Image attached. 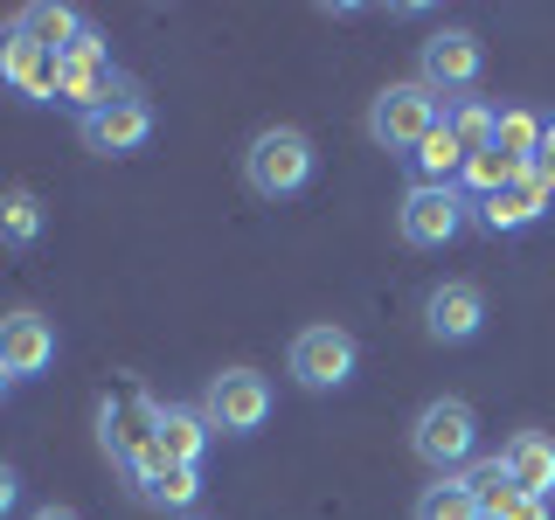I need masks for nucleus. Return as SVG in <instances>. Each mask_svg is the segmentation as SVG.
<instances>
[{"label":"nucleus","mask_w":555,"mask_h":520,"mask_svg":"<svg viewBox=\"0 0 555 520\" xmlns=\"http://www.w3.org/2000/svg\"><path fill=\"white\" fill-rule=\"evenodd\" d=\"M312 173H320V146H312L299 126H264V132H250V146H243V187H250L257 202L306 195Z\"/></svg>","instance_id":"f257e3e1"},{"label":"nucleus","mask_w":555,"mask_h":520,"mask_svg":"<svg viewBox=\"0 0 555 520\" xmlns=\"http://www.w3.org/2000/svg\"><path fill=\"white\" fill-rule=\"evenodd\" d=\"M410 451H416V465H430L438 479H459L465 465L479 458V410L465 403V395H430V403L410 416Z\"/></svg>","instance_id":"f03ea898"},{"label":"nucleus","mask_w":555,"mask_h":520,"mask_svg":"<svg viewBox=\"0 0 555 520\" xmlns=\"http://www.w3.org/2000/svg\"><path fill=\"white\" fill-rule=\"evenodd\" d=\"M354 368H361V340L347 334V326H334V320L299 326V334H292V347H285V375L299 381L306 395L347 389V381H354Z\"/></svg>","instance_id":"7ed1b4c3"},{"label":"nucleus","mask_w":555,"mask_h":520,"mask_svg":"<svg viewBox=\"0 0 555 520\" xmlns=\"http://www.w3.org/2000/svg\"><path fill=\"white\" fill-rule=\"evenodd\" d=\"M479 77H486V42H479L473 28L438 22L424 42H416V83H424V91H438L444 104L451 98H473Z\"/></svg>","instance_id":"20e7f679"},{"label":"nucleus","mask_w":555,"mask_h":520,"mask_svg":"<svg viewBox=\"0 0 555 520\" xmlns=\"http://www.w3.org/2000/svg\"><path fill=\"white\" fill-rule=\"evenodd\" d=\"M444 126V98L438 91H424L416 77H403V83H382L375 91V104H369V139L382 153H416V139L424 132H438Z\"/></svg>","instance_id":"39448f33"},{"label":"nucleus","mask_w":555,"mask_h":520,"mask_svg":"<svg viewBox=\"0 0 555 520\" xmlns=\"http://www.w3.org/2000/svg\"><path fill=\"white\" fill-rule=\"evenodd\" d=\"M195 410L208 416L216 438H257V430L271 424V375L243 368V361H236V368H216Z\"/></svg>","instance_id":"423d86ee"},{"label":"nucleus","mask_w":555,"mask_h":520,"mask_svg":"<svg viewBox=\"0 0 555 520\" xmlns=\"http://www.w3.org/2000/svg\"><path fill=\"white\" fill-rule=\"evenodd\" d=\"M465 230H473V195L465 187H403V202H396V236L410 250H444Z\"/></svg>","instance_id":"0eeeda50"},{"label":"nucleus","mask_w":555,"mask_h":520,"mask_svg":"<svg viewBox=\"0 0 555 520\" xmlns=\"http://www.w3.org/2000/svg\"><path fill=\"white\" fill-rule=\"evenodd\" d=\"M63 56H49L22 22H0V91H14L22 104H56Z\"/></svg>","instance_id":"6e6552de"},{"label":"nucleus","mask_w":555,"mask_h":520,"mask_svg":"<svg viewBox=\"0 0 555 520\" xmlns=\"http://www.w3.org/2000/svg\"><path fill=\"white\" fill-rule=\"evenodd\" d=\"M153 132H160V112H153L146 91H126L118 104H104V112L77 118V139H83L91 153H104V160H126V153H139Z\"/></svg>","instance_id":"1a4fd4ad"},{"label":"nucleus","mask_w":555,"mask_h":520,"mask_svg":"<svg viewBox=\"0 0 555 520\" xmlns=\"http://www.w3.org/2000/svg\"><path fill=\"white\" fill-rule=\"evenodd\" d=\"M486 334V291L473 277H444L424 291V340L430 347H473Z\"/></svg>","instance_id":"9d476101"},{"label":"nucleus","mask_w":555,"mask_h":520,"mask_svg":"<svg viewBox=\"0 0 555 520\" xmlns=\"http://www.w3.org/2000/svg\"><path fill=\"white\" fill-rule=\"evenodd\" d=\"M56 320L49 312H35V306H22V312H8L0 320V368H8L14 381H42L49 368H56Z\"/></svg>","instance_id":"9b49d317"},{"label":"nucleus","mask_w":555,"mask_h":520,"mask_svg":"<svg viewBox=\"0 0 555 520\" xmlns=\"http://www.w3.org/2000/svg\"><path fill=\"white\" fill-rule=\"evenodd\" d=\"M126 91H139V83L112 56H69L63 63V83H56V104H69L77 118H91V112H104V104H118Z\"/></svg>","instance_id":"f8f14e48"},{"label":"nucleus","mask_w":555,"mask_h":520,"mask_svg":"<svg viewBox=\"0 0 555 520\" xmlns=\"http://www.w3.org/2000/svg\"><path fill=\"white\" fill-rule=\"evenodd\" d=\"M146 430H153V444H160L167 465H195V472L208 458V438H216L195 403H146Z\"/></svg>","instance_id":"ddd939ff"},{"label":"nucleus","mask_w":555,"mask_h":520,"mask_svg":"<svg viewBox=\"0 0 555 520\" xmlns=\"http://www.w3.org/2000/svg\"><path fill=\"white\" fill-rule=\"evenodd\" d=\"M548 208H555V195H548L542 181H534V173H520L514 187H500V195L473 202V222H479L486 236H520V230H534Z\"/></svg>","instance_id":"4468645a"},{"label":"nucleus","mask_w":555,"mask_h":520,"mask_svg":"<svg viewBox=\"0 0 555 520\" xmlns=\"http://www.w3.org/2000/svg\"><path fill=\"white\" fill-rule=\"evenodd\" d=\"M500 465H507L514 493H534V499L555 493V438L548 430H514V438L500 444Z\"/></svg>","instance_id":"2eb2a0df"},{"label":"nucleus","mask_w":555,"mask_h":520,"mask_svg":"<svg viewBox=\"0 0 555 520\" xmlns=\"http://www.w3.org/2000/svg\"><path fill=\"white\" fill-rule=\"evenodd\" d=\"M14 22H22V28L35 35V42L49 49V56H69V49H77L83 35H91V14L63 8V0H35V8H22Z\"/></svg>","instance_id":"dca6fc26"},{"label":"nucleus","mask_w":555,"mask_h":520,"mask_svg":"<svg viewBox=\"0 0 555 520\" xmlns=\"http://www.w3.org/2000/svg\"><path fill=\"white\" fill-rule=\"evenodd\" d=\"M49 230V208L35 187H0V250H35Z\"/></svg>","instance_id":"f3484780"},{"label":"nucleus","mask_w":555,"mask_h":520,"mask_svg":"<svg viewBox=\"0 0 555 520\" xmlns=\"http://www.w3.org/2000/svg\"><path fill=\"white\" fill-rule=\"evenodd\" d=\"M493 126H500V104H486L479 91H473V98H451V104H444V132L459 139V153H465V160L493 153Z\"/></svg>","instance_id":"a211bd4d"},{"label":"nucleus","mask_w":555,"mask_h":520,"mask_svg":"<svg viewBox=\"0 0 555 520\" xmlns=\"http://www.w3.org/2000/svg\"><path fill=\"white\" fill-rule=\"evenodd\" d=\"M542 126H548L542 112H528V104H507V112H500V126H493V153H500L514 173H528L534 153H542Z\"/></svg>","instance_id":"6ab92c4d"},{"label":"nucleus","mask_w":555,"mask_h":520,"mask_svg":"<svg viewBox=\"0 0 555 520\" xmlns=\"http://www.w3.org/2000/svg\"><path fill=\"white\" fill-rule=\"evenodd\" d=\"M410 520H486V514H479V499H473L465 479H430L424 493H416Z\"/></svg>","instance_id":"aec40b11"},{"label":"nucleus","mask_w":555,"mask_h":520,"mask_svg":"<svg viewBox=\"0 0 555 520\" xmlns=\"http://www.w3.org/2000/svg\"><path fill=\"white\" fill-rule=\"evenodd\" d=\"M459 479L473 485V499H479V514H486V520H500V507L514 499V479H507V465H500V451H493V458H473Z\"/></svg>","instance_id":"412c9836"},{"label":"nucleus","mask_w":555,"mask_h":520,"mask_svg":"<svg viewBox=\"0 0 555 520\" xmlns=\"http://www.w3.org/2000/svg\"><path fill=\"white\" fill-rule=\"evenodd\" d=\"M139 499H153V507H173V514L188 520V514L202 507V472H195V465H167V472L153 479V485H146Z\"/></svg>","instance_id":"4be33fe9"},{"label":"nucleus","mask_w":555,"mask_h":520,"mask_svg":"<svg viewBox=\"0 0 555 520\" xmlns=\"http://www.w3.org/2000/svg\"><path fill=\"white\" fill-rule=\"evenodd\" d=\"M528 173H534V181H542L548 195H555V118L542 126V153H534V167H528Z\"/></svg>","instance_id":"5701e85b"},{"label":"nucleus","mask_w":555,"mask_h":520,"mask_svg":"<svg viewBox=\"0 0 555 520\" xmlns=\"http://www.w3.org/2000/svg\"><path fill=\"white\" fill-rule=\"evenodd\" d=\"M500 520H548V499H534V493H514L507 507H500Z\"/></svg>","instance_id":"b1692460"},{"label":"nucleus","mask_w":555,"mask_h":520,"mask_svg":"<svg viewBox=\"0 0 555 520\" xmlns=\"http://www.w3.org/2000/svg\"><path fill=\"white\" fill-rule=\"evenodd\" d=\"M14 507H22V472H14V465L0 458V520H8Z\"/></svg>","instance_id":"393cba45"},{"label":"nucleus","mask_w":555,"mask_h":520,"mask_svg":"<svg viewBox=\"0 0 555 520\" xmlns=\"http://www.w3.org/2000/svg\"><path fill=\"white\" fill-rule=\"evenodd\" d=\"M28 520H83V514H77V507H69V499H49V507H35Z\"/></svg>","instance_id":"a878e982"},{"label":"nucleus","mask_w":555,"mask_h":520,"mask_svg":"<svg viewBox=\"0 0 555 520\" xmlns=\"http://www.w3.org/2000/svg\"><path fill=\"white\" fill-rule=\"evenodd\" d=\"M8 395H14V375H8V368H0V403H8Z\"/></svg>","instance_id":"bb28decb"},{"label":"nucleus","mask_w":555,"mask_h":520,"mask_svg":"<svg viewBox=\"0 0 555 520\" xmlns=\"http://www.w3.org/2000/svg\"><path fill=\"white\" fill-rule=\"evenodd\" d=\"M188 520H208V514H188Z\"/></svg>","instance_id":"cd10ccee"}]
</instances>
